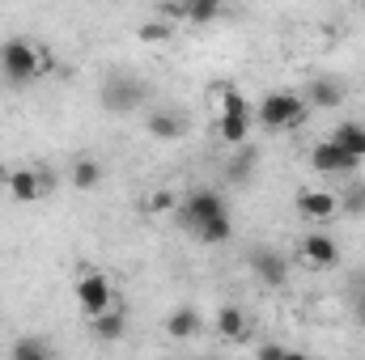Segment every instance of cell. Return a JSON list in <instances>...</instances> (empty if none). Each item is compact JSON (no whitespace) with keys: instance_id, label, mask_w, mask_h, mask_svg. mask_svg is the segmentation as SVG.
I'll use <instances>...</instances> for the list:
<instances>
[{"instance_id":"8","label":"cell","mask_w":365,"mask_h":360,"mask_svg":"<svg viewBox=\"0 0 365 360\" xmlns=\"http://www.w3.org/2000/svg\"><path fill=\"white\" fill-rule=\"evenodd\" d=\"M251 271H255L268 288H280V284L289 280V263H284V255H276V250H268V246L251 250Z\"/></svg>"},{"instance_id":"17","label":"cell","mask_w":365,"mask_h":360,"mask_svg":"<svg viewBox=\"0 0 365 360\" xmlns=\"http://www.w3.org/2000/svg\"><path fill=\"white\" fill-rule=\"evenodd\" d=\"M306 102H310L314 110H336V106L344 102V93L336 90L331 81H314V85H306Z\"/></svg>"},{"instance_id":"26","label":"cell","mask_w":365,"mask_h":360,"mask_svg":"<svg viewBox=\"0 0 365 360\" xmlns=\"http://www.w3.org/2000/svg\"><path fill=\"white\" fill-rule=\"evenodd\" d=\"M361 9H365V0H361Z\"/></svg>"},{"instance_id":"7","label":"cell","mask_w":365,"mask_h":360,"mask_svg":"<svg viewBox=\"0 0 365 360\" xmlns=\"http://www.w3.org/2000/svg\"><path fill=\"white\" fill-rule=\"evenodd\" d=\"M302 259H306L310 268H319V271H331L336 263H340V246H336V238H327V233H306Z\"/></svg>"},{"instance_id":"25","label":"cell","mask_w":365,"mask_h":360,"mask_svg":"<svg viewBox=\"0 0 365 360\" xmlns=\"http://www.w3.org/2000/svg\"><path fill=\"white\" fill-rule=\"evenodd\" d=\"M255 356H284V348L280 344H264V348H255Z\"/></svg>"},{"instance_id":"6","label":"cell","mask_w":365,"mask_h":360,"mask_svg":"<svg viewBox=\"0 0 365 360\" xmlns=\"http://www.w3.org/2000/svg\"><path fill=\"white\" fill-rule=\"evenodd\" d=\"M310 166H314L319 174H353L361 162H357L353 153H344V149L327 136V140H319V144L310 149Z\"/></svg>"},{"instance_id":"12","label":"cell","mask_w":365,"mask_h":360,"mask_svg":"<svg viewBox=\"0 0 365 360\" xmlns=\"http://www.w3.org/2000/svg\"><path fill=\"white\" fill-rule=\"evenodd\" d=\"M331 140H336L344 153H353L357 162H365V123H357V119H349V123H336Z\"/></svg>"},{"instance_id":"18","label":"cell","mask_w":365,"mask_h":360,"mask_svg":"<svg viewBox=\"0 0 365 360\" xmlns=\"http://www.w3.org/2000/svg\"><path fill=\"white\" fill-rule=\"evenodd\" d=\"M200 331V314L195 309H175L170 318H166V335L170 339H191Z\"/></svg>"},{"instance_id":"5","label":"cell","mask_w":365,"mask_h":360,"mask_svg":"<svg viewBox=\"0 0 365 360\" xmlns=\"http://www.w3.org/2000/svg\"><path fill=\"white\" fill-rule=\"evenodd\" d=\"M77 305H81V314H90V318L115 305V288H110V280H106L102 271L77 275Z\"/></svg>"},{"instance_id":"19","label":"cell","mask_w":365,"mask_h":360,"mask_svg":"<svg viewBox=\"0 0 365 360\" xmlns=\"http://www.w3.org/2000/svg\"><path fill=\"white\" fill-rule=\"evenodd\" d=\"M98 182H102L98 157H77V162H73V186H77V191H93Z\"/></svg>"},{"instance_id":"24","label":"cell","mask_w":365,"mask_h":360,"mask_svg":"<svg viewBox=\"0 0 365 360\" xmlns=\"http://www.w3.org/2000/svg\"><path fill=\"white\" fill-rule=\"evenodd\" d=\"M38 182H43V191H47V195L56 191V174H51V170H43V166H38Z\"/></svg>"},{"instance_id":"22","label":"cell","mask_w":365,"mask_h":360,"mask_svg":"<svg viewBox=\"0 0 365 360\" xmlns=\"http://www.w3.org/2000/svg\"><path fill=\"white\" fill-rule=\"evenodd\" d=\"M47 356H51L47 339H21V344H13V360H47Z\"/></svg>"},{"instance_id":"16","label":"cell","mask_w":365,"mask_h":360,"mask_svg":"<svg viewBox=\"0 0 365 360\" xmlns=\"http://www.w3.org/2000/svg\"><path fill=\"white\" fill-rule=\"evenodd\" d=\"M221 17V0H182V21L191 26H208Z\"/></svg>"},{"instance_id":"13","label":"cell","mask_w":365,"mask_h":360,"mask_svg":"<svg viewBox=\"0 0 365 360\" xmlns=\"http://www.w3.org/2000/svg\"><path fill=\"white\" fill-rule=\"evenodd\" d=\"M102 106H106V110H119V115H123V110H136V106H140V90H128L123 81H119V85L110 81V85L102 90Z\"/></svg>"},{"instance_id":"9","label":"cell","mask_w":365,"mask_h":360,"mask_svg":"<svg viewBox=\"0 0 365 360\" xmlns=\"http://www.w3.org/2000/svg\"><path fill=\"white\" fill-rule=\"evenodd\" d=\"M336 208H340L336 191H297V212L306 221H327V216H336Z\"/></svg>"},{"instance_id":"10","label":"cell","mask_w":365,"mask_h":360,"mask_svg":"<svg viewBox=\"0 0 365 360\" xmlns=\"http://www.w3.org/2000/svg\"><path fill=\"white\" fill-rule=\"evenodd\" d=\"M9 195H13L17 203H34V199H43L47 191H43V182H38V166L13 170V174H9Z\"/></svg>"},{"instance_id":"14","label":"cell","mask_w":365,"mask_h":360,"mask_svg":"<svg viewBox=\"0 0 365 360\" xmlns=\"http://www.w3.org/2000/svg\"><path fill=\"white\" fill-rule=\"evenodd\" d=\"M123 314L119 309H102V314H93L90 318V331H93V339H119L123 335Z\"/></svg>"},{"instance_id":"21","label":"cell","mask_w":365,"mask_h":360,"mask_svg":"<svg viewBox=\"0 0 365 360\" xmlns=\"http://www.w3.org/2000/svg\"><path fill=\"white\" fill-rule=\"evenodd\" d=\"M170 34H175V26H170V21H162V17H153V21H145V26L136 30V38H140V43H149V47L170 43Z\"/></svg>"},{"instance_id":"11","label":"cell","mask_w":365,"mask_h":360,"mask_svg":"<svg viewBox=\"0 0 365 360\" xmlns=\"http://www.w3.org/2000/svg\"><path fill=\"white\" fill-rule=\"evenodd\" d=\"M145 132H149L153 140H182L187 123H182L175 110H149V119H145Z\"/></svg>"},{"instance_id":"2","label":"cell","mask_w":365,"mask_h":360,"mask_svg":"<svg viewBox=\"0 0 365 360\" xmlns=\"http://www.w3.org/2000/svg\"><path fill=\"white\" fill-rule=\"evenodd\" d=\"M221 115H217V136L230 144V149H242L247 140H251V102L242 97V93L234 90V85H221Z\"/></svg>"},{"instance_id":"4","label":"cell","mask_w":365,"mask_h":360,"mask_svg":"<svg viewBox=\"0 0 365 360\" xmlns=\"http://www.w3.org/2000/svg\"><path fill=\"white\" fill-rule=\"evenodd\" d=\"M0 77L9 85H30L38 81V47L30 38H4L0 43Z\"/></svg>"},{"instance_id":"23","label":"cell","mask_w":365,"mask_h":360,"mask_svg":"<svg viewBox=\"0 0 365 360\" xmlns=\"http://www.w3.org/2000/svg\"><path fill=\"white\" fill-rule=\"evenodd\" d=\"M51 68H56V55H51L47 47H38V77H47Z\"/></svg>"},{"instance_id":"1","label":"cell","mask_w":365,"mask_h":360,"mask_svg":"<svg viewBox=\"0 0 365 360\" xmlns=\"http://www.w3.org/2000/svg\"><path fill=\"white\" fill-rule=\"evenodd\" d=\"M306 119H310V102L297 90H272L264 93V102L255 106V123L268 127V132H293Z\"/></svg>"},{"instance_id":"20","label":"cell","mask_w":365,"mask_h":360,"mask_svg":"<svg viewBox=\"0 0 365 360\" xmlns=\"http://www.w3.org/2000/svg\"><path fill=\"white\" fill-rule=\"evenodd\" d=\"M195 238H200L204 246H221V242H230V238H234V221H230V212H225V216H217V221H208Z\"/></svg>"},{"instance_id":"3","label":"cell","mask_w":365,"mask_h":360,"mask_svg":"<svg viewBox=\"0 0 365 360\" xmlns=\"http://www.w3.org/2000/svg\"><path fill=\"white\" fill-rule=\"evenodd\" d=\"M230 208H225V199H221V191H212V186H195V191H187L179 199V208H175V221H179V229H187L191 238L208 225V221H217V216H225Z\"/></svg>"},{"instance_id":"15","label":"cell","mask_w":365,"mask_h":360,"mask_svg":"<svg viewBox=\"0 0 365 360\" xmlns=\"http://www.w3.org/2000/svg\"><path fill=\"white\" fill-rule=\"evenodd\" d=\"M217 331H221L225 339H242V335H247V314H242L238 305H221V309H217Z\"/></svg>"}]
</instances>
